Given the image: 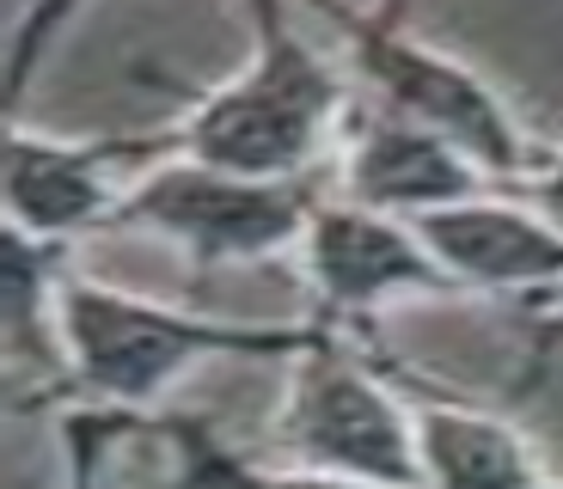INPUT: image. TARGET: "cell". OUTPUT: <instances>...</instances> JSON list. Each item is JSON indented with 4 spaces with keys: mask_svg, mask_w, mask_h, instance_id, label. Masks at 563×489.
<instances>
[{
    "mask_svg": "<svg viewBox=\"0 0 563 489\" xmlns=\"http://www.w3.org/2000/svg\"><path fill=\"white\" fill-rule=\"evenodd\" d=\"M7 209L25 233H68L104 209V154L56 141H7Z\"/></svg>",
    "mask_w": 563,
    "mask_h": 489,
    "instance_id": "obj_9",
    "label": "cell"
},
{
    "mask_svg": "<svg viewBox=\"0 0 563 489\" xmlns=\"http://www.w3.org/2000/svg\"><path fill=\"white\" fill-rule=\"evenodd\" d=\"M539 202H545V214H551V226H563V159L545 171V184H539Z\"/></svg>",
    "mask_w": 563,
    "mask_h": 489,
    "instance_id": "obj_12",
    "label": "cell"
},
{
    "mask_svg": "<svg viewBox=\"0 0 563 489\" xmlns=\"http://www.w3.org/2000/svg\"><path fill=\"white\" fill-rule=\"evenodd\" d=\"M319 7L350 31L362 68L380 80V92L398 104V116L448 135L460 154H472L490 171H521L527 166V147H521V135H515V123H508L503 98H496L472 68L435 56V49H422L417 37H405V31L386 25V19H350L338 0H319Z\"/></svg>",
    "mask_w": 563,
    "mask_h": 489,
    "instance_id": "obj_2",
    "label": "cell"
},
{
    "mask_svg": "<svg viewBox=\"0 0 563 489\" xmlns=\"http://www.w3.org/2000/svg\"><path fill=\"white\" fill-rule=\"evenodd\" d=\"M252 19L257 62L197 111L190 154L197 166L233 171V178H282L319 147V135L343 104V86L295 37L282 0H252Z\"/></svg>",
    "mask_w": 563,
    "mask_h": 489,
    "instance_id": "obj_1",
    "label": "cell"
},
{
    "mask_svg": "<svg viewBox=\"0 0 563 489\" xmlns=\"http://www.w3.org/2000/svg\"><path fill=\"white\" fill-rule=\"evenodd\" d=\"M405 7H410V0H380V13H374V19H386V25H398V19H405Z\"/></svg>",
    "mask_w": 563,
    "mask_h": 489,
    "instance_id": "obj_13",
    "label": "cell"
},
{
    "mask_svg": "<svg viewBox=\"0 0 563 489\" xmlns=\"http://www.w3.org/2000/svg\"><path fill=\"white\" fill-rule=\"evenodd\" d=\"M74 7H80V0H37V7L25 13V25H19V43H13V68H7V98H13L19 86H25L31 62L43 56V37H49V31H56L62 19L74 13Z\"/></svg>",
    "mask_w": 563,
    "mask_h": 489,
    "instance_id": "obj_11",
    "label": "cell"
},
{
    "mask_svg": "<svg viewBox=\"0 0 563 489\" xmlns=\"http://www.w3.org/2000/svg\"><path fill=\"white\" fill-rule=\"evenodd\" d=\"M429 459H435L441 484L448 489H527V459L503 429L472 416L435 410L429 416Z\"/></svg>",
    "mask_w": 563,
    "mask_h": 489,
    "instance_id": "obj_10",
    "label": "cell"
},
{
    "mask_svg": "<svg viewBox=\"0 0 563 489\" xmlns=\"http://www.w3.org/2000/svg\"><path fill=\"white\" fill-rule=\"evenodd\" d=\"M472 184H478V159L410 116H374L362 147L350 154V190L367 209H453L472 196Z\"/></svg>",
    "mask_w": 563,
    "mask_h": 489,
    "instance_id": "obj_5",
    "label": "cell"
},
{
    "mask_svg": "<svg viewBox=\"0 0 563 489\" xmlns=\"http://www.w3.org/2000/svg\"><path fill=\"white\" fill-rule=\"evenodd\" d=\"M312 276L338 307H367L386 288L435 281V269L422 264V252L398 226L374 221L362 209H324L312 221Z\"/></svg>",
    "mask_w": 563,
    "mask_h": 489,
    "instance_id": "obj_8",
    "label": "cell"
},
{
    "mask_svg": "<svg viewBox=\"0 0 563 489\" xmlns=\"http://www.w3.org/2000/svg\"><path fill=\"white\" fill-rule=\"evenodd\" d=\"M295 422H300V447H312L319 459H338V465L367 471V477H393V484L410 477L405 422L350 367H319V374H307Z\"/></svg>",
    "mask_w": 563,
    "mask_h": 489,
    "instance_id": "obj_6",
    "label": "cell"
},
{
    "mask_svg": "<svg viewBox=\"0 0 563 489\" xmlns=\"http://www.w3.org/2000/svg\"><path fill=\"white\" fill-rule=\"evenodd\" d=\"M129 221L166 226L209 264L227 257H264L307 221V196L276 178H233L214 166H172L141 196H129Z\"/></svg>",
    "mask_w": 563,
    "mask_h": 489,
    "instance_id": "obj_3",
    "label": "cell"
},
{
    "mask_svg": "<svg viewBox=\"0 0 563 489\" xmlns=\"http://www.w3.org/2000/svg\"><path fill=\"white\" fill-rule=\"evenodd\" d=\"M282 489H343V484H282Z\"/></svg>",
    "mask_w": 563,
    "mask_h": 489,
    "instance_id": "obj_14",
    "label": "cell"
},
{
    "mask_svg": "<svg viewBox=\"0 0 563 489\" xmlns=\"http://www.w3.org/2000/svg\"><path fill=\"white\" fill-rule=\"evenodd\" d=\"M417 233L448 269L472 281H551L563 276V233L551 221L515 209H484V202H453V209L417 214Z\"/></svg>",
    "mask_w": 563,
    "mask_h": 489,
    "instance_id": "obj_7",
    "label": "cell"
},
{
    "mask_svg": "<svg viewBox=\"0 0 563 489\" xmlns=\"http://www.w3.org/2000/svg\"><path fill=\"white\" fill-rule=\"evenodd\" d=\"M68 336H74V355H80L86 379L117 391V398H147L178 362H190L202 349L245 343L240 331L190 324L178 312L135 307V300H117V293H99V288L68 293Z\"/></svg>",
    "mask_w": 563,
    "mask_h": 489,
    "instance_id": "obj_4",
    "label": "cell"
}]
</instances>
